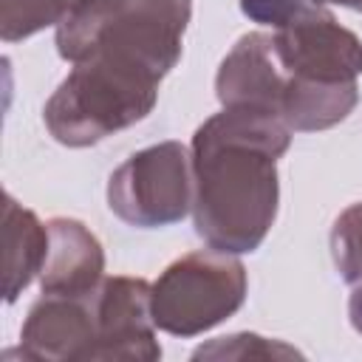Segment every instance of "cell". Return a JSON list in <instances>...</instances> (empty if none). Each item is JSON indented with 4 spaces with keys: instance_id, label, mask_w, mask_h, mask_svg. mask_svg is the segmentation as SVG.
Instances as JSON below:
<instances>
[{
    "instance_id": "1",
    "label": "cell",
    "mask_w": 362,
    "mask_h": 362,
    "mask_svg": "<svg viewBox=\"0 0 362 362\" xmlns=\"http://www.w3.org/2000/svg\"><path fill=\"white\" fill-rule=\"evenodd\" d=\"M291 127L272 110L223 107L192 136V221L206 246L232 255L255 252L280 201L277 158Z\"/></svg>"
},
{
    "instance_id": "2",
    "label": "cell",
    "mask_w": 362,
    "mask_h": 362,
    "mask_svg": "<svg viewBox=\"0 0 362 362\" xmlns=\"http://www.w3.org/2000/svg\"><path fill=\"white\" fill-rule=\"evenodd\" d=\"M71 65L42 110L48 133L65 147H90L141 122L156 107L167 76L119 48H96Z\"/></svg>"
},
{
    "instance_id": "3",
    "label": "cell",
    "mask_w": 362,
    "mask_h": 362,
    "mask_svg": "<svg viewBox=\"0 0 362 362\" xmlns=\"http://www.w3.org/2000/svg\"><path fill=\"white\" fill-rule=\"evenodd\" d=\"M189 17V0H76L57 25V51L79 62L96 48H122L170 74Z\"/></svg>"
},
{
    "instance_id": "4",
    "label": "cell",
    "mask_w": 362,
    "mask_h": 362,
    "mask_svg": "<svg viewBox=\"0 0 362 362\" xmlns=\"http://www.w3.org/2000/svg\"><path fill=\"white\" fill-rule=\"evenodd\" d=\"M246 288L238 255L212 246L181 255L153 283L156 328L173 337H198L232 317L243 305Z\"/></svg>"
},
{
    "instance_id": "5",
    "label": "cell",
    "mask_w": 362,
    "mask_h": 362,
    "mask_svg": "<svg viewBox=\"0 0 362 362\" xmlns=\"http://www.w3.org/2000/svg\"><path fill=\"white\" fill-rule=\"evenodd\" d=\"M110 212L139 229L170 226L192 212V156L181 141H158L127 161L107 178Z\"/></svg>"
},
{
    "instance_id": "6",
    "label": "cell",
    "mask_w": 362,
    "mask_h": 362,
    "mask_svg": "<svg viewBox=\"0 0 362 362\" xmlns=\"http://www.w3.org/2000/svg\"><path fill=\"white\" fill-rule=\"evenodd\" d=\"M150 294L153 283L130 274L102 277V283L90 288V303L96 314L93 359L156 362L161 356Z\"/></svg>"
},
{
    "instance_id": "7",
    "label": "cell",
    "mask_w": 362,
    "mask_h": 362,
    "mask_svg": "<svg viewBox=\"0 0 362 362\" xmlns=\"http://www.w3.org/2000/svg\"><path fill=\"white\" fill-rule=\"evenodd\" d=\"M272 37L288 76L314 82H356L362 76V40L339 25L325 6Z\"/></svg>"
},
{
    "instance_id": "8",
    "label": "cell",
    "mask_w": 362,
    "mask_h": 362,
    "mask_svg": "<svg viewBox=\"0 0 362 362\" xmlns=\"http://www.w3.org/2000/svg\"><path fill=\"white\" fill-rule=\"evenodd\" d=\"M23 359H93L96 314L88 294H42L20 328Z\"/></svg>"
},
{
    "instance_id": "9",
    "label": "cell",
    "mask_w": 362,
    "mask_h": 362,
    "mask_svg": "<svg viewBox=\"0 0 362 362\" xmlns=\"http://www.w3.org/2000/svg\"><path fill=\"white\" fill-rule=\"evenodd\" d=\"M286 82L288 76L277 59L274 37L249 31L223 57L215 74V96L223 107H260L277 113Z\"/></svg>"
},
{
    "instance_id": "10",
    "label": "cell",
    "mask_w": 362,
    "mask_h": 362,
    "mask_svg": "<svg viewBox=\"0 0 362 362\" xmlns=\"http://www.w3.org/2000/svg\"><path fill=\"white\" fill-rule=\"evenodd\" d=\"M105 277L99 238L76 218L48 221V252L40 269L42 294H88Z\"/></svg>"
},
{
    "instance_id": "11",
    "label": "cell",
    "mask_w": 362,
    "mask_h": 362,
    "mask_svg": "<svg viewBox=\"0 0 362 362\" xmlns=\"http://www.w3.org/2000/svg\"><path fill=\"white\" fill-rule=\"evenodd\" d=\"M48 252V223L11 195L3 198V294L14 303L20 291L40 277Z\"/></svg>"
},
{
    "instance_id": "12",
    "label": "cell",
    "mask_w": 362,
    "mask_h": 362,
    "mask_svg": "<svg viewBox=\"0 0 362 362\" xmlns=\"http://www.w3.org/2000/svg\"><path fill=\"white\" fill-rule=\"evenodd\" d=\"M356 102H359L356 82H314V79L288 76L277 113L291 130L311 133V130H328L342 119H348Z\"/></svg>"
},
{
    "instance_id": "13",
    "label": "cell",
    "mask_w": 362,
    "mask_h": 362,
    "mask_svg": "<svg viewBox=\"0 0 362 362\" xmlns=\"http://www.w3.org/2000/svg\"><path fill=\"white\" fill-rule=\"evenodd\" d=\"M76 0H0V37L25 40L48 25H59Z\"/></svg>"
},
{
    "instance_id": "14",
    "label": "cell",
    "mask_w": 362,
    "mask_h": 362,
    "mask_svg": "<svg viewBox=\"0 0 362 362\" xmlns=\"http://www.w3.org/2000/svg\"><path fill=\"white\" fill-rule=\"evenodd\" d=\"M288 356H300V351L286 345L283 339H269L246 331L215 337L192 351V359H288Z\"/></svg>"
},
{
    "instance_id": "15",
    "label": "cell",
    "mask_w": 362,
    "mask_h": 362,
    "mask_svg": "<svg viewBox=\"0 0 362 362\" xmlns=\"http://www.w3.org/2000/svg\"><path fill=\"white\" fill-rule=\"evenodd\" d=\"M331 257L345 283L362 280V201L351 204L331 226Z\"/></svg>"
},
{
    "instance_id": "16",
    "label": "cell",
    "mask_w": 362,
    "mask_h": 362,
    "mask_svg": "<svg viewBox=\"0 0 362 362\" xmlns=\"http://www.w3.org/2000/svg\"><path fill=\"white\" fill-rule=\"evenodd\" d=\"M317 8H322V3L317 0H240V11L269 28H286L308 14H314Z\"/></svg>"
},
{
    "instance_id": "17",
    "label": "cell",
    "mask_w": 362,
    "mask_h": 362,
    "mask_svg": "<svg viewBox=\"0 0 362 362\" xmlns=\"http://www.w3.org/2000/svg\"><path fill=\"white\" fill-rule=\"evenodd\" d=\"M348 317H351V325L356 334H362V280L354 283V291L348 297Z\"/></svg>"
},
{
    "instance_id": "18",
    "label": "cell",
    "mask_w": 362,
    "mask_h": 362,
    "mask_svg": "<svg viewBox=\"0 0 362 362\" xmlns=\"http://www.w3.org/2000/svg\"><path fill=\"white\" fill-rule=\"evenodd\" d=\"M317 3H337V6H345V8H354V11H362V0H317Z\"/></svg>"
}]
</instances>
